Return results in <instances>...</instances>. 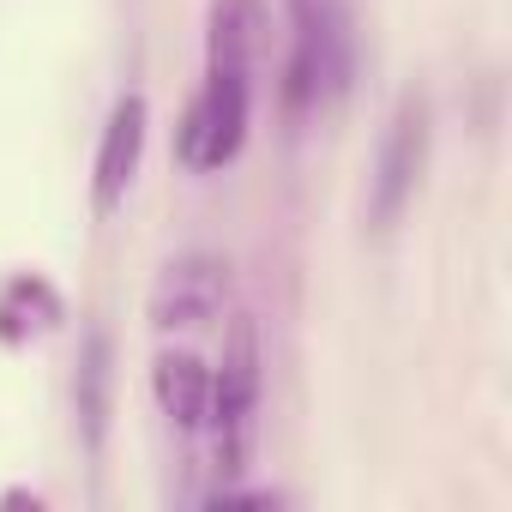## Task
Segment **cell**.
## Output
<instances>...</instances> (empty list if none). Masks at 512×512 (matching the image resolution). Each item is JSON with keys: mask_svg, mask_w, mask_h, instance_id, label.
I'll use <instances>...</instances> for the list:
<instances>
[{"mask_svg": "<svg viewBox=\"0 0 512 512\" xmlns=\"http://www.w3.org/2000/svg\"><path fill=\"white\" fill-rule=\"evenodd\" d=\"M151 398H157V410L181 434H199L205 410H211V368L193 350H157V362H151Z\"/></svg>", "mask_w": 512, "mask_h": 512, "instance_id": "obj_8", "label": "cell"}, {"mask_svg": "<svg viewBox=\"0 0 512 512\" xmlns=\"http://www.w3.org/2000/svg\"><path fill=\"white\" fill-rule=\"evenodd\" d=\"M260 386H266L260 326H253L247 314H235L229 320V338H223V362L211 368V410H205L211 458H217L223 476H241L247 470L253 428H260Z\"/></svg>", "mask_w": 512, "mask_h": 512, "instance_id": "obj_2", "label": "cell"}, {"mask_svg": "<svg viewBox=\"0 0 512 512\" xmlns=\"http://www.w3.org/2000/svg\"><path fill=\"white\" fill-rule=\"evenodd\" d=\"M422 163H428V103L422 97H404L398 115H392V127H386L380 163H374V199H368V211H374L380 229L398 223V211L410 205Z\"/></svg>", "mask_w": 512, "mask_h": 512, "instance_id": "obj_6", "label": "cell"}, {"mask_svg": "<svg viewBox=\"0 0 512 512\" xmlns=\"http://www.w3.org/2000/svg\"><path fill=\"white\" fill-rule=\"evenodd\" d=\"M0 506H31V512H37L43 500H37V494H25V488H13V494H0Z\"/></svg>", "mask_w": 512, "mask_h": 512, "instance_id": "obj_10", "label": "cell"}, {"mask_svg": "<svg viewBox=\"0 0 512 512\" xmlns=\"http://www.w3.org/2000/svg\"><path fill=\"white\" fill-rule=\"evenodd\" d=\"M266 7L260 0H211L205 13V79L181 121V163L211 175L241 157L253 121V55H260Z\"/></svg>", "mask_w": 512, "mask_h": 512, "instance_id": "obj_1", "label": "cell"}, {"mask_svg": "<svg viewBox=\"0 0 512 512\" xmlns=\"http://www.w3.org/2000/svg\"><path fill=\"white\" fill-rule=\"evenodd\" d=\"M145 133H151V103L139 91L115 97L103 139H97V163H91V211L97 217H115L127 205V187L145 163Z\"/></svg>", "mask_w": 512, "mask_h": 512, "instance_id": "obj_5", "label": "cell"}, {"mask_svg": "<svg viewBox=\"0 0 512 512\" xmlns=\"http://www.w3.org/2000/svg\"><path fill=\"white\" fill-rule=\"evenodd\" d=\"M61 320H67V302L43 272L0 278V344L7 350H25L31 338H49Z\"/></svg>", "mask_w": 512, "mask_h": 512, "instance_id": "obj_7", "label": "cell"}, {"mask_svg": "<svg viewBox=\"0 0 512 512\" xmlns=\"http://www.w3.org/2000/svg\"><path fill=\"white\" fill-rule=\"evenodd\" d=\"M223 308H229V260H217V253H181V260H169L163 278L151 284V302H145L157 332L211 326Z\"/></svg>", "mask_w": 512, "mask_h": 512, "instance_id": "obj_4", "label": "cell"}, {"mask_svg": "<svg viewBox=\"0 0 512 512\" xmlns=\"http://www.w3.org/2000/svg\"><path fill=\"white\" fill-rule=\"evenodd\" d=\"M109 386H115V350L103 332H91L79 350V380H73V404H79V428L91 452L103 446V428H109Z\"/></svg>", "mask_w": 512, "mask_h": 512, "instance_id": "obj_9", "label": "cell"}, {"mask_svg": "<svg viewBox=\"0 0 512 512\" xmlns=\"http://www.w3.org/2000/svg\"><path fill=\"white\" fill-rule=\"evenodd\" d=\"M296 13V55H290V109L302 115L320 97H344L356 73V37H350V7L344 0H290Z\"/></svg>", "mask_w": 512, "mask_h": 512, "instance_id": "obj_3", "label": "cell"}]
</instances>
